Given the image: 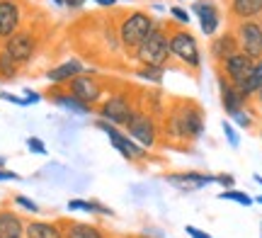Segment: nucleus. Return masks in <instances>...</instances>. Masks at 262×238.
<instances>
[{"mask_svg":"<svg viewBox=\"0 0 262 238\" xmlns=\"http://www.w3.org/2000/svg\"><path fill=\"white\" fill-rule=\"evenodd\" d=\"M206 129L204 110L194 100H172L168 112L160 119V134L165 141L192 143L202 139Z\"/></svg>","mask_w":262,"mask_h":238,"instance_id":"1","label":"nucleus"},{"mask_svg":"<svg viewBox=\"0 0 262 238\" xmlns=\"http://www.w3.org/2000/svg\"><path fill=\"white\" fill-rule=\"evenodd\" d=\"M134 58L139 61V66H158L165 68L170 61V39H168V27L156 22V27L148 37L143 39L136 51H134Z\"/></svg>","mask_w":262,"mask_h":238,"instance_id":"2","label":"nucleus"},{"mask_svg":"<svg viewBox=\"0 0 262 238\" xmlns=\"http://www.w3.org/2000/svg\"><path fill=\"white\" fill-rule=\"evenodd\" d=\"M156 27V19L150 17L148 12H129V15H124L119 19V25H117V37H119V44H122L126 51H131V56H134V51L143 44V39L148 37L150 32Z\"/></svg>","mask_w":262,"mask_h":238,"instance_id":"3","label":"nucleus"},{"mask_svg":"<svg viewBox=\"0 0 262 238\" xmlns=\"http://www.w3.org/2000/svg\"><path fill=\"white\" fill-rule=\"evenodd\" d=\"M168 39H170V58H178L182 66L199 71L202 66V49L196 44V37L187 29L168 27Z\"/></svg>","mask_w":262,"mask_h":238,"instance_id":"4","label":"nucleus"},{"mask_svg":"<svg viewBox=\"0 0 262 238\" xmlns=\"http://www.w3.org/2000/svg\"><path fill=\"white\" fill-rule=\"evenodd\" d=\"M124 132L129 134L139 146H143L146 151H153L160 141V119H156L153 115H148L146 110L136 107V112L131 115L129 124L124 126Z\"/></svg>","mask_w":262,"mask_h":238,"instance_id":"5","label":"nucleus"},{"mask_svg":"<svg viewBox=\"0 0 262 238\" xmlns=\"http://www.w3.org/2000/svg\"><path fill=\"white\" fill-rule=\"evenodd\" d=\"M136 107H139V102H136L126 90H122V93H112V95L104 97L102 102L97 105V115H100V119H104V122L124 129V126L129 124L131 115L136 112Z\"/></svg>","mask_w":262,"mask_h":238,"instance_id":"6","label":"nucleus"},{"mask_svg":"<svg viewBox=\"0 0 262 238\" xmlns=\"http://www.w3.org/2000/svg\"><path fill=\"white\" fill-rule=\"evenodd\" d=\"M37 49H39L37 34H34L32 29H22V27H19L12 37L5 39V44H3V51H5L17 66L29 63L32 58L37 56Z\"/></svg>","mask_w":262,"mask_h":238,"instance_id":"7","label":"nucleus"},{"mask_svg":"<svg viewBox=\"0 0 262 238\" xmlns=\"http://www.w3.org/2000/svg\"><path fill=\"white\" fill-rule=\"evenodd\" d=\"M66 90L71 93L73 97H78L80 102H85L88 107H97L100 102L104 100V93H107V88H104L102 80H97L95 73H83V76L73 78V80H68L66 83Z\"/></svg>","mask_w":262,"mask_h":238,"instance_id":"8","label":"nucleus"},{"mask_svg":"<svg viewBox=\"0 0 262 238\" xmlns=\"http://www.w3.org/2000/svg\"><path fill=\"white\" fill-rule=\"evenodd\" d=\"M233 34L238 39V49L248 58L260 61L262 58V19H245L235 22Z\"/></svg>","mask_w":262,"mask_h":238,"instance_id":"9","label":"nucleus"},{"mask_svg":"<svg viewBox=\"0 0 262 238\" xmlns=\"http://www.w3.org/2000/svg\"><path fill=\"white\" fill-rule=\"evenodd\" d=\"M255 61L253 58H248L243 51H238L233 56H228L224 63H219V73L228 80V83H233V85H241L245 78L250 76V71H253Z\"/></svg>","mask_w":262,"mask_h":238,"instance_id":"10","label":"nucleus"},{"mask_svg":"<svg viewBox=\"0 0 262 238\" xmlns=\"http://www.w3.org/2000/svg\"><path fill=\"white\" fill-rule=\"evenodd\" d=\"M192 15L199 19V29L204 32L206 37H214L219 27H221V12L211 0H194L192 3Z\"/></svg>","mask_w":262,"mask_h":238,"instance_id":"11","label":"nucleus"},{"mask_svg":"<svg viewBox=\"0 0 262 238\" xmlns=\"http://www.w3.org/2000/svg\"><path fill=\"white\" fill-rule=\"evenodd\" d=\"M19 27H22V3L0 0V39L12 37Z\"/></svg>","mask_w":262,"mask_h":238,"instance_id":"12","label":"nucleus"},{"mask_svg":"<svg viewBox=\"0 0 262 238\" xmlns=\"http://www.w3.org/2000/svg\"><path fill=\"white\" fill-rule=\"evenodd\" d=\"M83 73H93V68H85V63L83 61H78V58H68V61H63V63L49 68L44 76H47V80L49 83H54V85H66L68 80L83 76Z\"/></svg>","mask_w":262,"mask_h":238,"instance_id":"13","label":"nucleus"},{"mask_svg":"<svg viewBox=\"0 0 262 238\" xmlns=\"http://www.w3.org/2000/svg\"><path fill=\"white\" fill-rule=\"evenodd\" d=\"M47 100L49 102H54L56 107H61V110H66V112H71V115H80V117L93 115V107H88L85 102H80L78 97H73L63 85L51 88V90L47 93Z\"/></svg>","mask_w":262,"mask_h":238,"instance_id":"14","label":"nucleus"},{"mask_svg":"<svg viewBox=\"0 0 262 238\" xmlns=\"http://www.w3.org/2000/svg\"><path fill=\"white\" fill-rule=\"evenodd\" d=\"M219 95H221V107H224V112L228 117H233L235 112H241L248 107V100H245L241 93H238V88L233 83H228L221 73H219Z\"/></svg>","mask_w":262,"mask_h":238,"instance_id":"15","label":"nucleus"},{"mask_svg":"<svg viewBox=\"0 0 262 238\" xmlns=\"http://www.w3.org/2000/svg\"><path fill=\"white\" fill-rule=\"evenodd\" d=\"M238 39H235L233 32H224V34H216L211 39V47H209V56L214 58L216 63H224L228 56L238 54Z\"/></svg>","mask_w":262,"mask_h":238,"instance_id":"16","label":"nucleus"},{"mask_svg":"<svg viewBox=\"0 0 262 238\" xmlns=\"http://www.w3.org/2000/svg\"><path fill=\"white\" fill-rule=\"evenodd\" d=\"M228 17L233 22L262 19V0H228Z\"/></svg>","mask_w":262,"mask_h":238,"instance_id":"17","label":"nucleus"},{"mask_svg":"<svg viewBox=\"0 0 262 238\" xmlns=\"http://www.w3.org/2000/svg\"><path fill=\"white\" fill-rule=\"evenodd\" d=\"M61 229H63V238H110L107 231L100 229L97 224H85V221L63 219Z\"/></svg>","mask_w":262,"mask_h":238,"instance_id":"18","label":"nucleus"},{"mask_svg":"<svg viewBox=\"0 0 262 238\" xmlns=\"http://www.w3.org/2000/svg\"><path fill=\"white\" fill-rule=\"evenodd\" d=\"M25 238H63L61 221L29 219L25 224Z\"/></svg>","mask_w":262,"mask_h":238,"instance_id":"19","label":"nucleus"},{"mask_svg":"<svg viewBox=\"0 0 262 238\" xmlns=\"http://www.w3.org/2000/svg\"><path fill=\"white\" fill-rule=\"evenodd\" d=\"M168 185H189V187H206V185H214L216 175L211 172H199V170H187V172H168L165 175Z\"/></svg>","mask_w":262,"mask_h":238,"instance_id":"20","label":"nucleus"},{"mask_svg":"<svg viewBox=\"0 0 262 238\" xmlns=\"http://www.w3.org/2000/svg\"><path fill=\"white\" fill-rule=\"evenodd\" d=\"M25 224L27 221L12 209H0V238H25Z\"/></svg>","mask_w":262,"mask_h":238,"instance_id":"21","label":"nucleus"},{"mask_svg":"<svg viewBox=\"0 0 262 238\" xmlns=\"http://www.w3.org/2000/svg\"><path fill=\"white\" fill-rule=\"evenodd\" d=\"M260 85H262V58L260 61H255V66H253V71H250V76L245 78L241 85H235L238 88V93L250 102L255 95H257V90H260Z\"/></svg>","mask_w":262,"mask_h":238,"instance_id":"22","label":"nucleus"},{"mask_svg":"<svg viewBox=\"0 0 262 238\" xmlns=\"http://www.w3.org/2000/svg\"><path fill=\"white\" fill-rule=\"evenodd\" d=\"M136 78L146 80V83H153V85H163L165 68H158V66H139V68H136Z\"/></svg>","mask_w":262,"mask_h":238,"instance_id":"23","label":"nucleus"},{"mask_svg":"<svg viewBox=\"0 0 262 238\" xmlns=\"http://www.w3.org/2000/svg\"><path fill=\"white\" fill-rule=\"evenodd\" d=\"M17 76H19V66L8 56V54H5V51H3V49H0V80L8 83V80H15Z\"/></svg>","mask_w":262,"mask_h":238,"instance_id":"24","label":"nucleus"},{"mask_svg":"<svg viewBox=\"0 0 262 238\" xmlns=\"http://www.w3.org/2000/svg\"><path fill=\"white\" fill-rule=\"evenodd\" d=\"M219 200H226V202H235V204H241V207H253L255 204V197H250L248 192L243 190H224L219 192Z\"/></svg>","mask_w":262,"mask_h":238,"instance_id":"25","label":"nucleus"},{"mask_svg":"<svg viewBox=\"0 0 262 238\" xmlns=\"http://www.w3.org/2000/svg\"><path fill=\"white\" fill-rule=\"evenodd\" d=\"M231 124H233V126H241V129H250L255 124V115L245 107V110H241V112H235V115L231 117Z\"/></svg>","mask_w":262,"mask_h":238,"instance_id":"26","label":"nucleus"},{"mask_svg":"<svg viewBox=\"0 0 262 238\" xmlns=\"http://www.w3.org/2000/svg\"><path fill=\"white\" fill-rule=\"evenodd\" d=\"M221 129H224V136H226V141H228V146L235 151V148L241 146V136L235 132V126L228 122V119H224V122H221Z\"/></svg>","mask_w":262,"mask_h":238,"instance_id":"27","label":"nucleus"},{"mask_svg":"<svg viewBox=\"0 0 262 238\" xmlns=\"http://www.w3.org/2000/svg\"><path fill=\"white\" fill-rule=\"evenodd\" d=\"M12 202L17 204L19 209H25V211H29V214H39L41 211V207H39L34 200H29V197H25V194H15L12 197Z\"/></svg>","mask_w":262,"mask_h":238,"instance_id":"28","label":"nucleus"},{"mask_svg":"<svg viewBox=\"0 0 262 238\" xmlns=\"http://www.w3.org/2000/svg\"><path fill=\"white\" fill-rule=\"evenodd\" d=\"M170 10V15H172V19L178 22V25H182V27H189V19H192V15H189L187 10L182 8V5H172Z\"/></svg>","mask_w":262,"mask_h":238,"instance_id":"29","label":"nucleus"},{"mask_svg":"<svg viewBox=\"0 0 262 238\" xmlns=\"http://www.w3.org/2000/svg\"><path fill=\"white\" fill-rule=\"evenodd\" d=\"M88 214H100V217H114V211L97 200H88Z\"/></svg>","mask_w":262,"mask_h":238,"instance_id":"30","label":"nucleus"},{"mask_svg":"<svg viewBox=\"0 0 262 238\" xmlns=\"http://www.w3.org/2000/svg\"><path fill=\"white\" fill-rule=\"evenodd\" d=\"M27 148H29L32 153H37V156H47V153H49L47 143L41 141L39 136H29V139H27Z\"/></svg>","mask_w":262,"mask_h":238,"instance_id":"31","label":"nucleus"},{"mask_svg":"<svg viewBox=\"0 0 262 238\" xmlns=\"http://www.w3.org/2000/svg\"><path fill=\"white\" fill-rule=\"evenodd\" d=\"M216 185H221L224 190H233L235 178L231 175V172H219V175H216Z\"/></svg>","mask_w":262,"mask_h":238,"instance_id":"32","label":"nucleus"},{"mask_svg":"<svg viewBox=\"0 0 262 238\" xmlns=\"http://www.w3.org/2000/svg\"><path fill=\"white\" fill-rule=\"evenodd\" d=\"M0 100H5V102H12V105H17V107H29L25 97L12 95V93H5V90H0Z\"/></svg>","mask_w":262,"mask_h":238,"instance_id":"33","label":"nucleus"},{"mask_svg":"<svg viewBox=\"0 0 262 238\" xmlns=\"http://www.w3.org/2000/svg\"><path fill=\"white\" fill-rule=\"evenodd\" d=\"M68 209L71 211H85L88 214V200H68Z\"/></svg>","mask_w":262,"mask_h":238,"instance_id":"34","label":"nucleus"},{"mask_svg":"<svg viewBox=\"0 0 262 238\" xmlns=\"http://www.w3.org/2000/svg\"><path fill=\"white\" fill-rule=\"evenodd\" d=\"M25 100H27V105H37V102H41V95L39 93H34V90H29V88H25Z\"/></svg>","mask_w":262,"mask_h":238,"instance_id":"35","label":"nucleus"},{"mask_svg":"<svg viewBox=\"0 0 262 238\" xmlns=\"http://www.w3.org/2000/svg\"><path fill=\"white\" fill-rule=\"evenodd\" d=\"M19 175L12 170H5V168H0V182H17Z\"/></svg>","mask_w":262,"mask_h":238,"instance_id":"36","label":"nucleus"},{"mask_svg":"<svg viewBox=\"0 0 262 238\" xmlns=\"http://www.w3.org/2000/svg\"><path fill=\"white\" fill-rule=\"evenodd\" d=\"M185 231H187V236H192V238H211L206 231H202V229H194V226H185Z\"/></svg>","mask_w":262,"mask_h":238,"instance_id":"37","label":"nucleus"},{"mask_svg":"<svg viewBox=\"0 0 262 238\" xmlns=\"http://www.w3.org/2000/svg\"><path fill=\"white\" fill-rule=\"evenodd\" d=\"M85 5V0H63V8L68 10H80Z\"/></svg>","mask_w":262,"mask_h":238,"instance_id":"38","label":"nucleus"},{"mask_svg":"<svg viewBox=\"0 0 262 238\" xmlns=\"http://www.w3.org/2000/svg\"><path fill=\"white\" fill-rule=\"evenodd\" d=\"M93 3L102 5V8H114V5H117V0H93Z\"/></svg>","mask_w":262,"mask_h":238,"instance_id":"39","label":"nucleus"},{"mask_svg":"<svg viewBox=\"0 0 262 238\" xmlns=\"http://www.w3.org/2000/svg\"><path fill=\"white\" fill-rule=\"evenodd\" d=\"M255 100H257V105H260V110H262V85H260V90H257V95H255Z\"/></svg>","mask_w":262,"mask_h":238,"instance_id":"40","label":"nucleus"},{"mask_svg":"<svg viewBox=\"0 0 262 238\" xmlns=\"http://www.w3.org/2000/svg\"><path fill=\"white\" fill-rule=\"evenodd\" d=\"M253 180H255V182H257V185H260V187H262V175H257V172H255V175H253Z\"/></svg>","mask_w":262,"mask_h":238,"instance_id":"41","label":"nucleus"},{"mask_svg":"<svg viewBox=\"0 0 262 238\" xmlns=\"http://www.w3.org/2000/svg\"><path fill=\"white\" fill-rule=\"evenodd\" d=\"M54 5H58V8H63V0H51Z\"/></svg>","mask_w":262,"mask_h":238,"instance_id":"42","label":"nucleus"},{"mask_svg":"<svg viewBox=\"0 0 262 238\" xmlns=\"http://www.w3.org/2000/svg\"><path fill=\"white\" fill-rule=\"evenodd\" d=\"M255 204H262V194L260 197H255Z\"/></svg>","mask_w":262,"mask_h":238,"instance_id":"43","label":"nucleus"},{"mask_svg":"<svg viewBox=\"0 0 262 238\" xmlns=\"http://www.w3.org/2000/svg\"><path fill=\"white\" fill-rule=\"evenodd\" d=\"M0 168H5V158L3 156H0Z\"/></svg>","mask_w":262,"mask_h":238,"instance_id":"44","label":"nucleus"},{"mask_svg":"<svg viewBox=\"0 0 262 238\" xmlns=\"http://www.w3.org/2000/svg\"><path fill=\"white\" fill-rule=\"evenodd\" d=\"M260 238H262V224H260Z\"/></svg>","mask_w":262,"mask_h":238,"instance_id":"45","label":"nucleus"},{"mask_svg":"<svg viewBox=\"0 0 262 238\" xmlns=\"http://www.w3.org/2000/svg\"><path fill=\"white\" fill-rule=\"evenodd\" d=\"M260 139H262V129H260Z\"/></svg>","mask_w":262,"mask_h":238,"instance_id":"46","label":"nucleus"}]
</instances>
